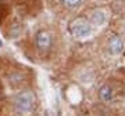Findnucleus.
<instances>
[{"instance_id":"11","label":"nucleus","mask_w":125,"mask_h":116,"mask_svg":"<svg viewBox=\"0 0 125 116\" xmlns=\"http://www.w3.org/2000/svg\"><path fill=\"white\" fill-rule=\"evenodd\" d=\"M3 66V62H1V58H0V68Z\"/></svg>"},{"instance_id":"4","label":"nucleus","mask_w":125,"mask_h":116,"mask_svg":"<svg viewBox=\"0 0 125 116\" xmlns=\"http://www.w3.org/2000/svg\"><path fill=\"white\" fill-rule=\"evenodd\" d=\"M36 46L40 51H47L52 46V37L47 32L42 31L36 35Z\"/></svg>"},{"instance_id":"1","label":"nucleus","mask_w":125,"mask_h":116,"mask_svg":"<svg viewBox=\"0 0 125 116\" xmlns=\"http://www.w3.org/2000/svg\"><path fill=\"white\" fill-rule=\"evenodd\" d=\"M36 107V97L32 91H21L14 98V109L20 115H29Z\"/></svg>"},{"instance_id":"8","label":"nucleus","mask_w":125,"mask_h":116,"mask_svg":"<svg viewBox=\"0 0 125 116\" xmlns=\"http://www.w3.org/2000/svg\"><path fill=\"white\" fill-rule=\"evenodd\" d=\"M92 21H93V24H96V25H102V24L104 22V14H103L102 11H94L93 17H92Z\"/></svg>"},{"instance_id":"9","label":"nucleus","mask_w":125,"mask_h":116,"mask_svg":"<svg viewBox=\"0 0 125 116\" xmlns=\"http://www.w3.org/2000/svg\"><path fill=\"white\" fill-rule=\"evenodd\" d=\"M61 3L68 8H75L82 3V0H61Z\"/></svg>"},{"instance_id":"6","label":"nucleus","mask_w":125,"mask_h":116,"mask_svg":"<svg viewBox=\"0 0 125 116\" xmlns=\"http://www.w3.org/2000/svg\"><path fill=\"white\" fill-rule=\"evenodd\" d=\"M10 14V6L7 1L4 0H0V24L4 22V19L9 17Z\"/></svg>"},{"instance_id":"10","label":"nucleus","mask_w":125,"mask_h":116,"mask_svg":"<svg viewBox=\"0 0 125 116\" xmlns=\"http://www.w3.org/2000/svg\"><path fill=\"white\" fill-rule=\"evenodd\" d=\"M4 102H6V98H4V93H3V86L0 83V116H1V111H3Z\"/></svg>"},{"instance_id":"5","label":"nucleus","mask_w":125,"mask_h":116,"mask_svg":"<svg viewBox=\"0 0 125 116\" xmlns=\"http://www.w3.org/2000/svg\"><path fill=\"white\" fill-rule=\"evenodd\" d=\"M124 49V41L121 40L118 36H114L111 40L108 41V50H110V53L117 55V54H120Z\"/></svg>"},{"instance_id":"3","label":"nucleus","mask_w":125,"mask_h":116,"mask_svg":"<svg viewBox=\"0 0 125 116\" xmlns=\"http://www.w3.org/2000/svg\"><path fill=\"white\" fill-rule=\"evenodd\" d=\"M18 10L25 14H35L39 11V1L38 0H21L18 3Z\"/></svg>"},{"instance_id":"7","label":"nucleus","mask_w":125,"mask_h":116,"mask_svg":"<svg viewBox=\"0 0 125 116\" xmlns=\"http://www.w3.org/2000/svg\"><path fill=\"white\" fill-rule=\"evenodd\" d=\"M99 94H100V98H102L103 101H110V99L113 98V89L108 84H106L100 89V93Z\"/></svg>"},{"instance_id":"2","label":"nucleus","mask_w":125,"mask_h":116,"mask_svg":"<svg viewBox=\"0 0 125 116\" xmlns=\"http://www.w3.org/2000/svg\"><path fill=\"white\" fill-rule=\"evenodd\" d=\"M70 32L71 35L76 39H85L92 35V25L90 22L83 17L75 18L71 24H70Z\"/></svg>"}]
</instances>
